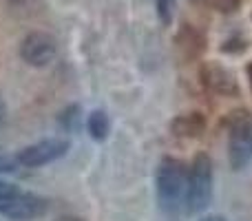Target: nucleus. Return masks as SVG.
Here are the masks:
<instances>
[{"instance_id": "f257e3e1", "label": "nucleus", "mask_w": 252, "mask_h": 221, "mask_svg": "<svg viewBox=\"0 0 252 221\" xmlns=\"http://www.w3.org/2000/svg\"><path fill=\"white\" fill-rule=\"evenodd\" d=\"M188 170L175 157H164L157 168V197L159 206L168 215H175L182 206H186Z\"/></svg>"}, {"instance_id": "f03ea898", "label": "nucleus", "mask_w": 252, "mask_h": 221, "mask_svg": "<svg viewBox=\"0 0 252 221\" xmlns=\"http://www.w3.org/2000/svg\"><path fill=\"white\" fill-rule=\"evenodd\" d=\"M228 159L232 170H244L252 161V117L237 111L228 117Z\"/></svg>"}, {"instance_id": "7ed1b4c3", "label": "nucleus", "mask_w": 252, "mask_h": 221, "mask_svg": "<svg viewBox=\"0 0 252 221\" xmlns=\"http://www.w3.org/2000/svg\"><path fill=\"white\" fill-rule=\"evenodd\" d=\"M213 199V164L208 155H197L188 170V188H186V210L201 213Z\"/></svg>"}, {"instance_id": "20e7f679", "label": "nucleus", "mask_w": 252, "mask_h": 221, "mask_svg": "<svg viewBox=\"0 0 252 221\" xmlns=\"http://www.w3.org/2000/svg\"><path fill=\"white\" fill-rule=\"evenodd\" d=\"M47 210V201L31 192H20L16 186L4 184L0 188V215L16 221H31L42 217Z\"/></svg>"}, {"instance_id": "39448f33", "label": "nucleus", "mask_w": 252, "mask_h": 221, "mask_svg": "<svg viewBox=\"0 0 252 221\" xmlns=\"http://www.w3.org/2000/svg\"><path fill=\"white\" fill-rule=\"evenodd\" d=\"M20 56L31 66H47L56 56V40L49 33H42V31L29 33L22 40Z\"/></svg>"}, {"instance_id": "423d86ee", "label": "nucleus", "mask_w": 252, "mask_h": 221, "mask_svg": "<svg viewBox=\"0 0 252 221\" xmlns=\"http://www.w3.org/2000/svg\"><path fill=\"white\" fill-rule=\"evenodd\" d=\"M69 151V142L66 139H44V142H38L33 146L20 151L18 155V161L22 166H29V168H35V166H44L49 161L62 157Z\"/></svg>"}, {"instance_id": "0eeeda50", "label": "nucleus", "mask_w": 252, "mask_h": 221, "mask_svg": "<svg viewBox=\"0 0 252 221\" xmlns=\"http://www.w3.org/2000/svg\"><path fill=\"white\" fill-rule=\"evenodd\" d=\"M201 82L210 93H217V95H237L239 93L235 75L226 66L215 64V62L201 66Z\"/></svg>"}, {"instance_id": "6e6552de", "label": "nucleus", "mask_w": 252, "mask_h": 221, "mask_svg": "<svg viewBox=\"0 0 252 221\" xmlns=\"http://www.w3.org/2000/svg\"><path fill=\"white\" fill-rule=\"evenodd\" d=\"M170 128L177 137H199L206 130V117L201 113H186V115L175 117Z\"/></svg>"}, {"instance_id": "1a4fd4ad", "label": "nucleus", "mask_w": 252, "mask_h": 221, "mask_svg": "<svg viewBox=\"0 0 252 221\" xmlns=\"http://www.w3.org/2000/svg\"><path fill=\"white\" fill-rule=\"evenodd\" d=\"M89 133H91V137L95 139V142H102V139H106V135H109V128H111V122H109V115H106L104 111H93L91 115H89Z\"/></svg>"}, {"instance_id": "9d476101", "label": "nucleus", "mask_w": 252, "mask_h": 221, "mask_svg": "<svg viewBox=\"0 0 252 221\" xmlns=\"http://www.w3.org/2000/svg\"><path fill=\"white\" fill-rule=\"evenodd\" d=\"M184 35H186L188 40H184L182 35H179V47L184 49V53H186V58H195V56H199L201 51H204V38H201L199 33H195L192 29H184L182 31Z\"/></svg>"}, {"instance_id": "9b49d317", "label": "nucleus", "mask_w": 252, "mask_h": 221, "mask_svg": "<svg viewBox=\"0 0 252 221\" xmlns=\"http://www.w3.org/2000/svg\"><path fill=\"white\" fill-rule=\"evenodd\" d=\"M60 122L66 130L80 128V106H69V109L60 115Z\"/></svg>"}, {"instance_id": "f8f14e48", "label": "nucleus", "mask_w": 252, "mask_h": 221, "mask_svg": "<svg viewBox=\"0 0 252 221\" xmlns=\"http://www.w3.org/2000/svg\"><path fill=\"white\" fill-rule=\"evenodd\" d=\"M157 13L164 25H170L175 16V0H157Z\"/></svg>"}, {"instance_id": "ddd939ff", "label": "nucleus", "mask_w": 252, "mask_h": 221, "mask_svg": "<svg viewBox=\"0 0 252 221\" xmlns=\"http://www.w3.org/2000/svg\"><path fill=\"white\" fill-rule=\"evenodd\" d=\"M210 2L217 9H221V11H230V9H235L239 4V0H210Z\"/></svg>"}, {"instance_id": "4468645a", "label": "nucleus", "mask_w": 252, "mask_h": 221, "mask_svg": "<svg viewBox=\"0 0 252 221\" xmlns=\"http://www.w3.org/2000/svg\"><path fill=\"white\" fill-rule=\"evenodd\" d=\"M199 221H226V219L219 217V215H208V217H201Z\"/></svg>"}, {"instance_id": "2eb2a0df", "label": "nucleus", "mask_w": 252, "mask_h": 221, "mask_svg": "<svg viewBox=\"0 0 252 221\" xmlns=\"http://www.w3.org/2000/svg\"><path fill=\"white\" fill-rule=\"evenodd\" d=\"M248 78H250V87H252V62H250V66H248Z\"/></svg>"}, {"instance_id": "dca6fc26", "label": "nucleus", "mask_w": 252, "mask_h": 221, "mask_svg": "<svg viewBox=\"0 0 252 221\" xmlns=\"http://www.w3.org/2000/svg\"><path fill=\"white\" fill-rule=\"evenodd\" d=\"M13 4H22V2H29V0H11Z\"/></svg>"}, {"instance_id": "f3484780", "label": "nucleus", "mask_w": 252, "mask_h": 221, "mask_svg": "<svg viewBox=\"0 0 252 221\" xmlns=\"http://www.w3.org/2000/svg\"><path fill=\"white\" fill-rule=\"evenodd\" d=\"M2 115H4V106H2V102H0V120H2Z\"/></svg>"}, {"instance_id": "a211bd4d", "label": "nucleus", "mask_w": 252, "mask_h": 221, "mask_svg": "<svg viewBox=\"0 0 252 221\" xmlns=\"http://www.w3.org/2000/svg\"><path fill=\"white\" fill-rule=\"evenodd\" d=\"M60 221H80V219H75V217H64V219H60Z\"/></svg>"}]
</instances>
